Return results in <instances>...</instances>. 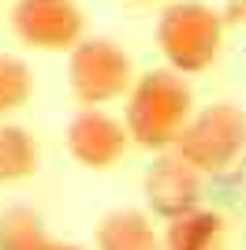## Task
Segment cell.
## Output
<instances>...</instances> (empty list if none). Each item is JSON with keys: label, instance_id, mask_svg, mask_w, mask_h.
Wrapping results in <instances>:
<instances>
[{"label": "cell", "instance_id": "cell-1", "mask_svg": "<svg viewBox=\"0 0 246 250\" xmlns=\"http://www.w3.org/2000/svg\"><path fill=\"white\" fill-rule=\"evenodd\" d=\"M190 116H194V94L179 71L157 67V71L134 75V86L127 90V108H123V124L134 146L153 153L172 149Z\"/></svg>", "mask_w": 246, "mask_h": 250}, {"label": "cell", "instance_id": "cell-2", "mask_svg": "<svg viewBox=\"0 0 246 250\" xmlns=\"http://www.w3.org/2000/svg\"><path fill=\"white\" fill-rule=\"evenodd\" d=\"M157 45L179 75L209 71L224 45V19L202 0H172L157 19Z\"/></svg>", "mask_w": 246, "mask_h": 250}, {"label": "cell", "instance_id": "cell-3", "mask_svg": "<svg viewBox=\"0 0 246 250\" xmlns=\"http://www.w3.org/2000/svg\"><path fill=\"white\" fill-rule=\"evenodd\" d=\"M175 153L190 161L202 176L227 172L246 153V112L235 104H205L202 112L186 120L183 135L175 142Z\"/></svg>", "mask_w": 246, "mask_h": 250}, {"label": "cell", "instance_id": "cell-4", "mask_svg": "<svg viewBox=\"0 0 246 250\" xmlns=\"http://www.w3.org/2000/svg\"><path fill=\"white\" fill-rule=\"evenodd\" d=\"M67 86L82 108H101L134 86L131 56L108 38H82L67 56Z\"/></svg>", "mask_w": 246, "mask_h": 250}, {"label": "cell", "instance_id": "cell-5", "mask_svg": "<svg viewBox=\"0 0 246 250\" xmlns=\"http://www.w3.org/2000/svg\"><path fill=\"white\" fill-rule=\"evenodd\" d=\"M11 30L38 52H71L86 34V15L75 0H15Z\"/></svg>", "mask_w": 246, "mask_h": 250}, {"label": "cell", "instance_id": "cell-6", "mask_svg": "<svg viewBox=\"0 0 246 250\" xmlns=\"http://www.w3.org/2000/svg\"><path fill=\"white\" fill-rule=\"evenodd\" d=\"M127 146H131L127 124L108 116L104 108H82L67 124V149L82 168L104 172V168L120 165Z\"/></svg>", "mask_w": 246, "mask_h": 250}, {"label": "cell", "instance_id": "cell-7", "mask_svg": "<svg viewBox=\"0 0 246 250\" xmlns=\"http://www.w3.org/2000/svg\"><path fill=\"white\" fill-rule=\"evenodd\" d=\"M142 190H145V206L157 217L175 220L202 206V172L179 153H161L145 172Z\"/></svg>", "mask_w": 246, "mask_h": 250}, {"label": "cell", "instance_id": "cell-8", "mask_svg": "<svg viewBox=\"0 0 246 250\" xmlns=\"http://www.w3.org/2000/svg\"><path fill=\"white\" fill-rule=\"evenodd\" d=\"M97 250H164V243L145 213L116 209L97 224Z\"/></svg>", "mask_w": 246, "mask_h": 250}, {"label": "cell", "instance_id": "cell-9", "mask_svg": "<svg viewBox=\"0 0 246 250\" xmlns=\"http://www.w3.org/2000/svg\"><path fill=\"white\" fill-rule=\"evenodd\" d=\"M0 250H82L45 231V220L30 206H8L0 213Z\"/></svg>", "mask_w": 246, "mask_h": 250}, {"label": "cell", "instance_id": "cell-10", "mask_svg": "<svg viewBox=\"0 0 246 250\" xmlns=\"http://www.w3.org/2000/svg\"><path fill=\"white\" fill-rule=\"evenodd\" d=\"M224 239V217L213 209H190L183 217L168 220L164 228V250H220Z\"/></svg>", "mask_w": 246, "mask_h": 250}, {"label": "cell", "instance_id": "cell-11", "mask_svg": "<svg viewBox=\"0 0 246 250\" xmlns=\"http://www.w3.org/2000/svg\"><path fill=\"white\" fill-rule=\"evenodd\" d=\"M41 165V149L34 135L19 124H0V187L4 183H22L30 179Z\"/></svg>", "mask_w": 246, "mask_h": 250}, {"label": "cell", "instance_id": "cell-12", "mask_svg": "<svg viewBox=\"0 0 246 250\" xmlns=\"http://www.w3.org/2000/svg\"><path fill=\"white\" fill-rule=\"evenodd\" d=\"M34 97V71L30 63L11 56V52H0V120L22 112Z\"/></svg>", "mask_w": 246, "mask_h": 250}, {"label": "cell", "instance_id": "cell-13", "mask_svg": "<svg viewBox=\"0 0 246 250\" xmlns=\"http://www.w3.org/2000/svg\"><path fill=\"white\" fill-rule=\"evenodd\" d=\"M231 19H235V22L246 19V0H235V4H231Z\"/></svg>", "mask_w": 246, "mask_h": 250}, {"label": "cell", "instance_id": "cell-14", "mask_svg": "<svg viewBox=\"0 0 246 250\" xmlns=\"http://www.w3.org/2000/svg\"><path fill=\"white\" fill-rule=\"evenodd\" d=\"M145 4H153V0H145Z\"/></svg>", "mask_w": 246, "mask_h": 250}]
</instances>
